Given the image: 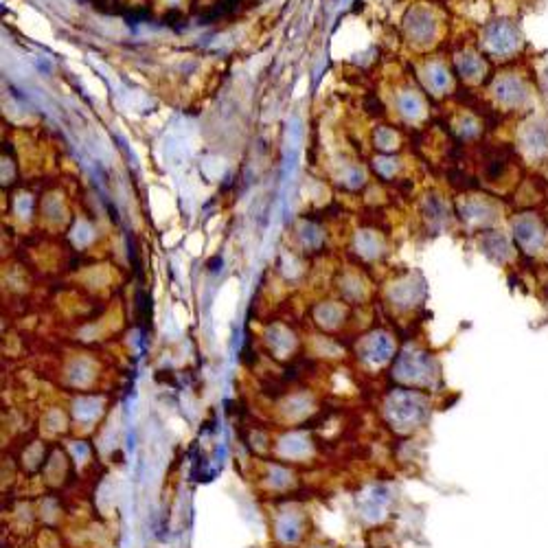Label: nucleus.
Wrapping results in <instances>:
<instances>
[{"label": "nucleus", "mask_w": 548, "mask_h": 548, "mask_svg": "<svg viewBox=\"0 0 548 548\" xmlns=\"http://www.w3.org/2000/svg\"><path fill=\"white\" fill-rule=\"evenodd\" d=\"M489 44L496 53H511V51H515L517 44H520V36H517L513 26L498 24L489 34Z\"/></svg>", "instance_id": "2"}, {"label": "nucleus", "mask_w": 548, "mask_h": 548, "mask_svg": "<svg viewBox=\"0 0 548 548\" xmlns=\"http://www.w3.org/2000/svg\"><path fill=\"white\" fill-rule=\"evenodd\" d=\"M515 237L529 250H537L544 246V230L533 218H520L515 222Z\"/></svg>", "instance_id": "1"}, {"label": "nucleus", "mask_w": 548, "mask_h": 548, "mask_svg": "<svg viewBox=\"0 0 548 548\" xmlns=\"http://www.w3.org/2000/svg\"><path fill=\"white\" fill-rule=\"evenodd\" d=\"M524 97H527V90L520 81L504 79L502 83H498V99H502L504 103H509V106L520 103Z\"/></svg>", "instance_id": "4"}, {"label": "nucleus", "mask_w": 548, "mask_h": 548, "mask_svg": "<svg viewBox=\"0 0 548 548\" xmlns=\"http://www.w3.org/2000/svg\"><path fill=\"white\" fill-rule=\"evenodd\" d=\"M524 147L535 156H542L548 151V126L546 123H535L527 130L524 134Z\"/></svg>", "instance_id": "3"}, {"label": "nucleus", "mask_w": 548, "mask_h": 548, "mask_svg": "<svg viewBox=\"0 0 548 548\" xmlns=\"http://www.w3.org/2000/svg\"><path fill=\"white\" fill-rule=\"evenodd\" d=\"M544 95H546V99H548V73L544 75Z\"/></svg>", "instance_id": "5"}]
</instances>
